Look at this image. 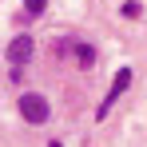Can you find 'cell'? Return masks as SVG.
<instances>
[{
	"label": "cell",
	"instance_id": "1",
	"mask_svg": "<svg viewBox=\"0 0 147 147\" xmlns=\"http://www.w3.org/2000/svg\"><path fill=\"white\" fill-rule=\"evenodd\" d=\"M20 115H24L28 123H48V115H52V107H48V99L40 96V92H24L20 96Z\"/></svg>",
	"mask_w": 147,
	"mask_h": 147
},
{
	"label": "cell",
	"instance_id": "2",
	"mask_svg": "<svg viewBox=\"0 0 147 147\" xmlns=\"http://www.w3.org/2000/svg\"><path fill=\"white\" fill-rule=\"evenodd\" d=\"M127 88H131V68H119V72H115V80H111V88H107V96H103V103H99V111H96L99 119L111 111V103H115V99H119Z\"/></svg>",
	"mask_w": 147,
	"mask_h": 147
},
{
	"label": "cell",
	"instance_id": "3",
	"mask_svg": "<svg viewBox=\"0 0 147 147\" xmlns=\"http://www.w3.org/2000/svg\"><path fill=\"white\" fill-rule=\"evenodd\" d=\"M32 52H36L32 36H28V32H20V36H16V40L8 44V60H12V64L20 68V64H28V60H32Z\"/></svg>",
	"mask_w": 147,
	"mask_h": 147
},
{
	"label": "cell",
	"instance_id": "4",
	"mask_svg": "<svg viewBox=\"0 0 147 147\" xmlns=\"http://www.w3.org/2000/svg\"><path fill=\"white\" fill-rule=\"evenodd\" d=\"M76 64L80 68H96V48L92 44H76Z\"/></svg>",
	"mask_w": 147,
	"mask_h": 147
},
{
	"label": "cell",
	"instance_id": "5",
	"mask_svg": "<svg viewBox=\"0 0 147 147\" xmlns=\"http://www.w3.org/2000/svg\"><path fill=\"white\" fill-rule=\"evenodd\" d=\"M119 12L127 16V20H139V16H143V4H135V0H127V4L119 8Z\"/></svg>",
	"mask_w": 147,
	"mask_h": 147
},
{
	"label": "cell",
	"instance_id": "6",
	"mask_svg": "<svg viewBox=\"0 0 147 147\" xmlns=\"http://www.w3.org/2000/svg\"><path fill=\"white\" fill-rule=\"evenodd\" d=\"M44 8H48V0H24V12H28V16H40Z\"/></svg>",
	"mask_w": 147,
	"mask_h": 147
},
{
	"label": "cell",
	"instance_id": "7",
	"mask_svg": "<svg viewBox=\"0 0 147 147\" xmlns=\"http://www.w3.org/2000/svg\"><path fill=\"white\" fill-rule=\"evenodd\" d=\"M48 147H64V143H48Z\"/></svg>",
	"mask_w": 147,
	"mask_h": 147
}]
</instances>
